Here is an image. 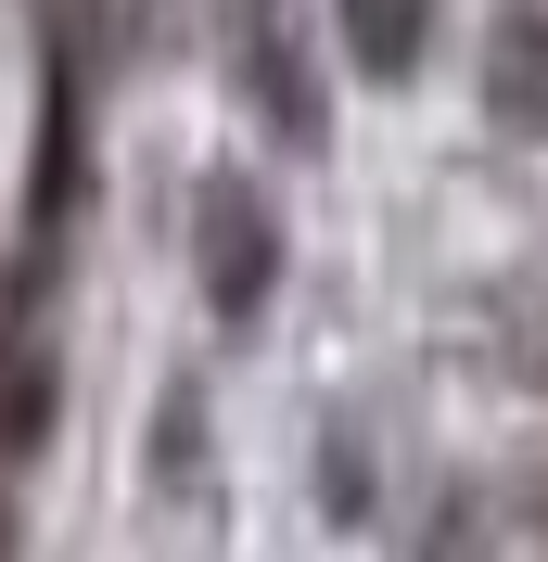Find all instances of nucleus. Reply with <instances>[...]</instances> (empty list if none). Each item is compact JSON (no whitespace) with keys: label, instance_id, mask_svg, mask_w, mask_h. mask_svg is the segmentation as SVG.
Returning a JSON list of instances; mask_svg holds the SVG:
<instances>
[{"label":"nucleus","instance_id":"obj_1","mask_svg":"<svg viewBox=\"0 0 548 562\" xmlns=\"http://www.w3.org/2000/svg\"><path fill=\"white\" fill-rule=\"evenodd\" d=\"M205 294H217L230 319L269 294V217L242 205V192H217V205H205Z\"/></svg>","mask_w":548,"mask_h":562},{"label":"nucleus","instance_id":"obj_2","mask_svg":"<svg viewBox=\"0 0 548 562\" xmlns=\"http://www.w3.org/2000/svg\"><path fill=\"white\" fill-rule=\"evenodd\" d=\"M344 13H357V52L370 65H409L421 52V0H344Z\"/></svg>","mask_w":548,"mask_h":562}]
</instances>
